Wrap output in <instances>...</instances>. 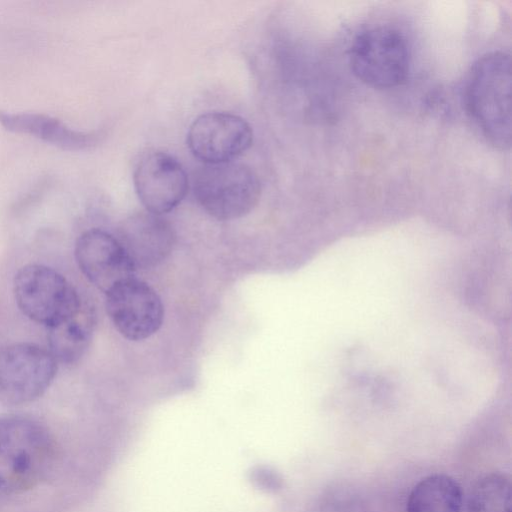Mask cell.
<instances>
[{
	"instance_id": "10",
	"label": "cell",
	"mask_w": 512,
	"mask_h": 512,
	"mask_svg": "<svg viewBox=\"0 0 512 512\" xmlns=\"http://www.w3.org/2000/svg\"><path fill=\"white\" fill-rule=\"evenodd\" d=\"M75 259L84 276L107 293L134 277L136 268L117 237L100 229L82 233L75 244Z\"/></svg>"
},
{
	"instance_id": "9",
	"label": "cell",
	"mask_w": 512,
	"mask_h": 512,
	"mask_svg": "<svg viewBox=\"0 0 512 512\" xmlns=\"http://www.w3.org/2000/svg\"><path fill=\"white\" fill-rule=\"evenodd\" d=\"M133 180L143 206L157 215L177 207L188 190L187 174L181 163L162 151L144 155L135 168Z\"/></svg>"
},
{
	"instance_id": "5",
	"label": "cell",
	"mask_w": 512,
	"mask_h": 512,
	"mask_svg": "<svg viewBox=\"0 0 512 512\" xmlns=\"http://www.w3.org/2000/svg\"><path fill=\"white\" fill-rule=\"evenodd\" d=\"M13 291L23 314L47 327L75 311L83 302L63 275L41 264L21 267L15 274Z\"/></svg>"
},
{
	"instance_id": "7",
	"label": "cell",
	"mask_w": 512,
	"mask_h": 512,
	"mask_svg": "<svg viewBox=\"0 0 512 512\" xmlns=\"http://www.w3.org/2000/svg\"><path fill=\"white\" fill-rule=\"evenodd\" d=\"M105 294L107 314L123 337L142 341L154 335L162 326V300L146 282L131 277Z\"/></svg>"
},
{
	"instance_id": "3",
	"label": "cell",
	"mask_w": 512,
	"mask_h": 512,
	"mask_svg": "<svg viewBox=\"0 0 512 512\" xmlns=\"http://www.w3.org/2000/svg\"><path fill=\"white\" fill-rule=\"evenodd\" d=\"M193 192L200 206L218 220L247 215L257 205L261 183L247 165L237 162L205 164L193 177Z\"/></svg>"
},
{
	"instance_id": "1",
	"label": "cell",
	"mask_w": 512,
	"mask_h": 512,
	"mask_svg": "<svg viewBox=\"0 0 512 512\" xmlns=\"http://www.w3.org/2000/svg\"><path fill=\"white\" fill-rule=\"evenodd\" d=\"M47 429L22 416L0 418V492L19 494L37 486L54 461Z\"/></svg>"
},
{
	"instance_id": "13",
	"label": "cell",
	"mask_w": 512,
	"mask_h": 512,
	"mask_svg": "<svg viewBox=\"0 0 512 512\" xmlns=\"http://www.w3.org/2000/svg\"><path fill=\"white\" fill-rule=\"evenodd\" d=\"M0 124L7 130L40 138L65 150H80L95 141L93 134L75 131L61 120L38 113L0 111Z\"/></svg>"
},
{
	"instance_id": "12",
	"label": "cell",
	"mask_w": 512,
	"mask_h": 512,
	"mask_svg": "<svg viewBox=\"0 0 512 512\" xmlns=\"http://www.w3.org/2000/svg\"><path fill=\"white\" fill-rule=\"evenodd\" d=\"M95 327V314L84 301L49 328V352L57 362L73 364L86 352Z\"/></svg>"
},
{
	"instance_id": "8",
	"label": "cell",
	"mask_w": 512,
	"mask_h": 512,
	"mask_svg": "<svg viewBox=\"0 0 512 512\" xmlns=\"http://www.w3.org/2000/svg\"><path fill=\"white\" fill-rule=\"evenodd\" d=\"M253 131L242 117L209 112L197 117L187 134L192 154L205 164L231 162L252 145Z\"/></svg>"
},
{
	"instance_id": "14",
	"label": "cell",
	"mask_w": 512,
	"mask_h": 512,
	"mask_svg": "<svg viewBox=\"0 0 512 512\" xmlns=\"http://www.w3.org/2000/svg\"><path fill=\"white\" fill-rule=\"evenodd\" d=\"M463 493L459 483L444 473L422 478L409 493L406 512H461Z\"/></svg>"
},
{
	"instance_id": "11",
	"label": "cell",
	"mask_w": 512,
	"mask_h": 512,
	"mask_svg": "<svg viewBox=\"0 0 512 512\" xmlns=\"http://www.w3.org/2000/svg\"><path fill=\"white\" fill-rule=\"evenodd\" d=\"M117 238L136 269L157 266L169 256L175 243L170 223L148 211L126 218Z\"/></svg>"
},
{
	"instance_id": "2",
	"label": "cell",
	"mask_w": 512,
	"mask_h": 512,
	"mask_svg": "<svg viewBox=\"0 0 512 512\" xmlns=\"http://www.w3.org/2000/svg\"><path fill=\"white\" fill-rule=\"evenodd\" d=\"M466 105L484 137L505 150L511 145V59L493 51L472 66L466 85Z\"/></svg>"
},
{
	"instance_id": "15",
	"label": "cell",
	"mask_w": 512,
	"mask_h": 512,
	"mask_svg": "<svg viewBox=\"0 0 512 512\" xmlns=\"http://www.w3.org/2000/svg\"><path fill=\"white\" fill-rule=\"evenodd\" d=\"M468 512H511V482L501 473L480 477L467 499Z\"/></svg>"
},
{
	"instance_id": "6",
	"label": "cell",
	"mask_w": 512,
	"mask_h": 512,
	"mask_svg": "<svg viewBox=\"0 0 512 512\" xmlns=\"http://www.w3.org/2000/svg\"><path fill=\"white\" fill-rule=\"evenodd\" d=\"M57 372L52 354L32 343L0 347V402L20 405L45 393Z\"/></svg>"
},
{
	"instance_id": "4",
	"label": "cell",
	"mask_w": 512,
	"mask_h": 512,
	"mask_svg": "<svg viewBox=\"0 0 512 512\" xmlns=\"http://www.w3.org/2000/svg\"><path fill=\"white\" fill-rule=\"evenodd\" d=\"M354 75L377 89L400 85L407 77L410 52L406 39L396 29L378 26L356 36L349 52Z\"/></svg>"
}]
</instances>
